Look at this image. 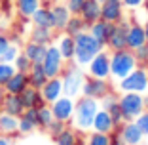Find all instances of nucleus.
I'll use <instances>...</instances> for the list:
<instances>
[{
	"label": "nucleus",
	"mask_w": 148,
	"mask_h": 145,
	"mask_svg": "<svg viewBox=\"0 0 148 145\" xmlns=\"http://www.w3.org/2000/svg\"><path fill=\"white\" fill-rule=\"evenodd\" d=\"M99 109H101L99 99H93V97H87V96H78L76 105H74L72 120L69 122V126H72L74 130H78L82 134H89L93 128V119H95Z\"/></svg>",
	"instance_id": "1"
},
{
	"label": "nucleus",
	"mask_w": 148,
	"mask_h": 145,
	"mask_svg": "<svg viewBox=\"0 0 148 145\" xmlns=\"http://www.w3.org/2000/svg\"><path fill=\"white\" fill-rule=\"evenodd\" d=\"M101 50H105V46L101 44L89 31H84L78 36H74V61L80 67H87L89 61Z\"/></svg>",
	"instance_id": "2"
},
{
	"label": "nucleus",
	"mask_w": 148,
	"mask_h": 145,
	"mask_svg": "<svg viewBox=\"0 0 148 145\" xmlns=\"http://www.w3.org/2000/svg\"><path fill=\"white\" fill-rule=\"evenodd\" d=\"M139 65L133 56V50L123 48V50H116L110 52V78L112 80H122L123 76H127L131 71Z\"/></svg>",
	"instance_id": "3"
},
{
	"label": "nucleus",
	"mask_w": 148,
	"mask_h": 145,
	"mask_svg": "<svg viewBox=\"0 0 148 145\" xmlns=\"http://www.w3.org/2000/svg\"><path fill=\"white\" fill-rule=\"evenodd\" d=\"M61 80H63V94L69 97H76L82 96V86L84 80H86V75L82 73V67L74 61H66L65 71L61 73Z\"/></svg>",
	"instance_id": "4"
},
{
	"label": "nucleus",
	"mask_w": 148,
	"mask_h": 145,
	"mask_svg": "<svg viewBox=\"0 0 148 145\" xmlns=\"http://www.w3.org/2000/svg\"><path fill=\"white\" fill-rule=\"evenodd\" d=\"M118 92H139L144 94L148 90V71L146 67L137 65L127 76H123L122 80L116 82Z\"/></svg>",
	"instance_id": "5"
},
{
	"label": "nucleus",
	"mask_w": 148,
	"mask_h": 145,
	"mask_svg": "<svg viewBox=\"0 0 148 145\" xmlns=\"http://www.w3.org/2000/svg\"><path fill=\"white\" fill-rule=\"evenodd\" d=\"M118 101L125 120H135L144 111V97L139 92H122L118 96Z\"/></svg>",
	"instance_id": "6"
},
{
	"label": "nucleus",
	"mask_w": 148,
	"mask_h": 145,
	"mask_svg": "<svg viewBox=\"0 0 148 145\" xmlns=\"http://www.w3.org/2000/svg\"><path fill=\"white\" fill-rule=\"evenodd\" d=\"M65 65H66L65 57L61 56L59 48L51 42L48 46V50H46V56H44V61H42V67L46 71V75H48V78L61 76V73L65 71Z\"/></svg>",
	"instance_id": "7"
},
{
	"label": "nucleus",
	"mask_w": 148,
	"mask_h": 145,
	"mask_svg": "<svg viewBox=\"0 0 148 145\" xmlns=\"http://www.w3.org/2000/svg\"><path fill=\"white\" fill-rule=\"evenodd\" d=\"M108 92H112L110 78H95V76H86L82 86V96L93 97V99H103Z\"/></svg>",
	"instance_id": "8"
},
{
	"label": "nucleus",
	"mask_w": 148,
	"mask_h": 145,
	"mask_svg": "<svg viewBox=\"0 0 148 145\" xmlns=\"http://www.w3.org/2000/svg\"><path fill=\"white\" fill-rule=\"evenodd\" d=\"M87 73L89 76H95V78H110V52L106 48L101 50L89 61Z\"/></svg>",
	"instance_id": "9"
},
{
	"label": "nucleus",
	"mask_w": 148,
	"mask_h": 145,
	"mask_svg": "<svg viewBox=\"0 0 148 145\" xmlns=\"http://www.w3.org/2000/svg\"><path fill=\"white\" fill-rule=\"evenodd\" d=\"M74 105H76V99L63 94L59 99H55L51 105H49L51 107V113H53V119L63 120V122L69 124L70 120H72V114H74Z\"/></svg>",
	"instance_id": "10"
},
{
	"label": "nucleus",
	"mask_w": 148,
	"mask_h": 145,
	"mask_svg": "<svg viewBox=\"0 0 148 145\" xmlns=\"http://www.w3.org/2000/svg\"><path fill=\"white\" fill-rule=\"evenodd\" d=\"M127 27H129L127 19H122L120 23H114V29L110 33L108 42H106V50L108 52H116V50L127 48Z\"/></svg>",
	"instance_id": "11"
},
{
	"label": "nucleus",
	"mask_w": 148,
	"mask_h": 145,
	"mask_svg": "<svg viewBox=\"0 0 148 145\" xmlns=\"http://www.w3.org/2000/svg\"><path fill=\"white\" fill-rule=\"evenodd\" d=\"M101 19L110 23H120L125 19V6L122 0H106L101 4Z\"/></svg>",
	"instance_id": "12"
},
{
	"label": "nucleus",
	"mask_w": 148,
	"mask_h": 145,
	"mask_svg": "<svg viewBox=\"0 0 148 145\" xmlns=\"http://www.w3.org/2000/svg\"><path fill=\"white\" fill-rule=\"evenodd\" d=\"M118 132H120V136H122L125 145H135V143H140L144 139V134L140 132L139 124L135 120H125L123 124H120L118 126Z\"/></svg>",
	"instance_id": "13"
},
{
	"label": "nucleus",
	"mask_w": 148,
	"mask_h": 145,
	"mask_svg": "<svg viewBox=\"0 0 148 145\" xmlns=\"http://www.w3.org/2000/svg\"><path fill=\"white\" fill-rule=\"evenodd\" d=\"M40 92H42L44 103H49V105H51L55 99H59V97L63 96V80H61V76L48 78V80H46V84L40 88Z\"/></svg>",
	"instance_id": "14"
},
{
	"label": "nucleus",
	"mask_w": 148,
	"mask_h": 145,
	"mask_svg": "<svg viewBox=\"0 0 148 145\" xmlns=\"http://www.w3.org/2000/svg\"><path fill=\"white\" fill-rule=\"evenodd\" d=\"M146 42V35H144V25L139 23L137 19H131L129 27H127V48L135 50L140 44Z\"/></svg>",
	"instance_id": "15"
},
{
	"label": "nucleus",
	"mask_w": 148,
	"mask_h": 145,
	"mask_svg": "<svg viewBox=\"0 0 148 145\" xmlns=\"http://www.w3.org/2000/svg\"><path fill=\"white\" fill-rule=\"evenodd\" d=\"M49 8H51V15H53V29L63 33L66 23H69V19H70V15H72L70 10L66 8L65 2H55V4H51Z\"/></svg>",
	"instance_id": "16"
},
{
	"label": "nucleus",
	"mask_w": 148,
	"mask_h": 145,
	"mask_svg": "<svg viewBox=\"0 0 148 145\" xmlns=\"http://www.w3.org/2000/svg\"><path fill=\"white\" fill-rule=\"evenodd\" d=\"M93 132H103V134H112L114 130H116V124H114L112 117H110V113L106 109H103L101 107L99 111H97L95 119H93Z\"/></svg>",
	"instance_id": "17"
},
{
	"label": "nucleus",
	"mask_w": 148,
	"mask_h": 145,
	"mask_svg": "<svg viewBox=\"0 0 148 145\" xmlns=\"http://www.w3.org/2000/svg\"><path fill=\"white\" fill-rule=\"evenodd\" d=\"M112 29H114V23L105 21V19H99V21L91 23V25L87 27V31L91 33V35L95 36V38L99 40V42L105 46V48H106V42H108V38H110V33H112Z\"/></svg>",
	"instance_id": "18"
},
{
	"label": "nucleus",
	"mask_w": 148,
	"mask_h": 145,
	"mask_svg": "<svg viewBox=\"0 0 148 145\" xmlns=\"http://www.w3.org/2000/svg\"><path fill=\"white\" fill-rule=\"evenodd\" d=\"M78 15L84 19V23H86L87 27L91 25V23L99 21L101 19V2L99 0H86Z\"/></svg>",
	"instance_id": "19"
},
{
	"label": "nucleus",
	"mask_w": 148,
	"mask_h": 145,
	"mask_svg": "<svg viewBox=\"0 0 148 145\" xmlns=\"http://www.w3.org/2000/svg\"><path fill=\"white\" fill-rule=\"evenodd\" d=\"M0 111H4L8 114H13V117H21L25 113V105H23V101H21V96L19 94H6Z\"/></svg>",
	"instance_id": "20"
},
{
	"label": "nucleus",
	"mask_w": 148,
	"mask_h": 145,
	"mask_svg": "<svg viewBox=\"0 0 148 145\" xmlns=\"http://www.w3.org/2000/svg\"><path fill=\"white\" fill-rule=\"evenodd\" d=\"M31 21H32L34 27H48V29H53V15H51L49 4H44L42 2V6L31 15ZM53 31H55V29H53Z\"/></svg>",
	"instance_id": "21"
},
{
	"label": "nucleus",
	"mask_w": 148,
	"mask_h": 145,
	"mask_svg": "<svg viewBox=\"0 0 148 145\" xmlns=\"http://www.w3.org/2000/svg\"><path fill=\"white\" fill-rule=\"evenodd\" d=\"M25 88H29V73H19V71H15L12 78L4 84L6 94H21Z\"/></svg>",
	"instance_id": "22"
},
{
	"label": "nucleus",
	"mask_w": 148,
	"mask_h": 145,
	"mask_svg": "<svg viewBox=\"0 0 148 145\" xmlns=\"http://www.w3.org/2000/svg\"><path fill=\"white\" fill-rule=\"evenodd\" d=\"M55 46L59 48L61 56L65 57V61H72L74 59V36L61 33L59 36H55Z\"/></svg>",
	"instance_id": "23"
},
{
	"label": "nucleus",
	"mask_w": 148,
	"mask_h": 145,
	"mask_svg": "<svg viewBox=\"0 0 148 145\" xmlns=\"http://www.w3.org/2000/svg\"><path fill=\"white\" fill-rule=\"evenodd\" d=\"M0 134L2 136H15L19 134V117L0 111Z\"/></svg>",
	"instance_id": "24"
},
{
	"label": "nucleus",
	"mask_w": 148,
	"mask_h": 145,
	"mask_svg": "<svg viewBox=\"0 0 148 145\" xmlns=\"http://www.w3.org/2000/svg\"><path fill=\"white\" fill-rule=\"evenodd\" d=\"M46 50H48V46H46V44H38V42L29 40V42L25 44V48H23V53H25L32 63H42L44 61V56H46Z\"/></svg>",
	"instance_id": "25"
},
{
	"label": "nucleus",
	"mask_w": 148,
	"mask_h": 145,
	"mask_svg": "<svg viewBox=\"0 0 148 145\" xmlns=\"http://www.w3.org/2000/svg\"><path fill=\"white\" fill-rule=\"evenodd\" d=\"M21 101L23 105H25V109H31V107H40L44 103L42 99V92H40L38 88H32V86H29V88H25L21 94Z\"/></svg>",
	"instance_id": "26"
},
{
	"label": "nucleus",
	"mask_w": 148,
	"mask_h": 145,
	"mask_svg": "<svg viewBox=\"0 0 148 145\" xmlns=\"http://www.w3.org/2000/svg\"><path fill=\"white\" fill-rule=\"evenodd\" d=\"M21 19H31V15L42 6V0H13Z\"/></svg>",
	"instance_id": "27"
},
{
	"label": "nucleus",
	"mask_w": 148,
	"mask_h": 145,
	"mask_svg": "<svg viewBox=\"0 0 148 145\" xmlns=\"http://www.w3.org/2000/svg\"><path fill=\"white\" fill-rule=\"evenodd\" d=\"M46 80H48V75H46L42 63H32L31 71H29V86L40 90L46 84Z\"/></svg>",
	"instance_id": "28"
},
{
	"label": "nucleus",
	"mask_w": 148,
	"mask_h": 145,
	"mask_svg": "<svg viewBox=\"0 0 148 145\" xmlns=\"http://www.w3.org/2000/svg\"><path fill=\"white\" fill-rule=\"evenodd\" d=\"M29 40H32V42H38V44L49 46L53 40H55V35H53V29H48V27H34V29L31 31Z\"/></svg>",
	"instance_id": "29"
},
{
	"label": "nucleus",
	"mask_w": 148,
	"mask_h": 145,
	"mask_svg": "<svg viewBox=\"0 0 148 145\" xmlns=\"http://www.w3.org/2000/svg\"><path fill=\"white\" fill-rule=\"evenodd\" d=\"M78 139H80L78 137V130H74L72 126H66L61 134H57V136L53 137L55 145H76Z\"/></svg>",
	"instance_id": "30"
},
{
	"label": "nucleus",
	"mask_w": 148,
	"mask_h": 145,
	"mask_svg": "<svg viewBox=\"0 0 148 145\" xmlns=\"http://www.w3.org/2000/svg\"><path fill=\"white\" fill-rule=\"evenodd\" d=\"M84 31H87V25L84 23V19L80 17V15H70V19H69V23H66L63 33H66V35H70V36H78L80 33H84Z\"/></svg>",
	"instance_id": "31"
},
{
	"label": "nucleus",
	"mask_w": 148,
	"mask_h": 145,
	"mask_svg": "<svg viewBox=\"0 0 148 145\" xmlns=\"http://www.w3.org/2000/svg\"><path fill=\"white\" fill-rule=\"evenodd\" d=\"M53 122V113H51V107L49 103H42L38 107V128H46Z\"/></svg>",
	"instance_id": "32"
},
{
	"label": "nucleus",
	"mask_w": 148,
	"mask_h": 145,
	"mask_svg": "<svg viewBox=\"0 0 148 145\" xmlns=\"http://www.w3.org/2000/svg\"><path fill=\"white\" fill-rule=\"evenodd\" d=\"M86 145H110V134H103V132H89L86 139Z\"/></svg>",
	"instance_id": "33"
},
{
	"label": "nucleus",
	"mask_w": 148,
	"mask_h": 145,
	"mask_svg": "<svg viewBox=\"0 0 148 145\" xmlns=\"http://www.w3.org/2000/svg\"><path fill=\"white\" fill-rule=\"evenodd\" d=\"M13 73H15L13 63H8V61H4V59H0V84H2V86L12 78Z\"/></svg>",
	"instance_id": "34"
},
{
	"label": "nucleus",
	"mask_w": 148,
	"mask_h": 145,
	"mask_svg": "<svg viewBox=\"0 0 148 145\" xmlns=\"http://www.w3.org/2000/svg\"><path fill=\"white\" fill-rule=\"evenodd\" d=\"M13 67H15V71H19V73H29V71H31V67H32V61L21 52L17 56V59L13 61Z\"/></svg>",
	"instance_id": "35"
},
{
	"label": "nucleus",
	"mask_w": 148,
	"mask_h": 145,
	"mask_svg": "<svg viewBox=\"0 0 148 145\" xmlns=\"http://www.w3.org/2000/svg\"><path fill=\"white\" fill-rule=\"evenodd\" d=\"M133 56H135V59H137L139 65L146 67V63H148V42H144V44L139 46V48L133 50Z\"/></svg>",
	"instance_id": "36"
},
{
	"label": "nucleus",
	"mask_w": 148,
	"mask_h": 145,
	"mask_svg": "<svg viewBox=\"0 0 148 145\" xmlns=\"http://www.w3.org/2000/svg\"><path fill=\"white\" fill-rule=\"evenodd\" d=\"M21 52H23V48H19L17 42H12V44L8 46V50L4 52V57H2V59H4V61H8V63H13Z\"/></svg>",
	"instance_id": "37"
},
{
	"label": "nucleus",
	"mask_w": 148,
	"mask_h": 145,
	"mask_svg": "<svg viewBox=\"0 0 148 145\" xmlns=\"http://www.w3.org/2000/svg\"><path fill=\"white\" fill-rule=\"evenodd\" d=\"M36 124L34 122H31V120L27 119V117H19V134H23V136H27V134H32L36 130Z\"/></svg>",
	"instance_id": "38"
},
{
	"label": "nucleus",
	"mask_w": 148,
	"mask_h": 145,
	"mask_svg": "<svg viewBox=\"0 0 148 145\" xmlns=\"http://www.w3.org/2000/svg\"><path fill=\"white\" fill-rule=\"evenodd\" d=\"M66 126H69V124H66V122H63V120H57V119H53V122L49 124L48 128H46V132H48V134H49V136H51V137H55L57 134H61V132H63V130H65Z\"/></svg>",
	"instance_id": "39"
},
{
	"label": "nucleus",
	"mask_w": 148,
	"mask_h": 145,
	"mask_svg": "<svg viewBox=\"0 0 148 145\" xmlns=\"http://www.w3.org/2000/svg\"><path fill=\"white\" fill-rule=\"evenodd\" d=\"M135 122L139 124V128H140V132L144 134V137H148V109H144L143 113L137 117Z\"/></svg>",
	"instance_id": "40"
},
{
	"label": "nucleus",
	"mask_w": 148,
	"mask_h": 145,
	"mask_svg": "<svg viewBox=\"0 0 148 145\" xmlns=\"http://www.w3.org/2000/svg\"><path fill=\"white\" fill-rule=\"evenodd\" d=\"M84 2H86V0H66L65 4H66V8L70 10L72 15H78L80 10H82V6H84Z\"/></svg>",
	"instance_id": "41"
},
{
	"label": "nucleus",
	"mask_w": 148,
	"mask_h": 145,
	"mask_svg": "<svg viewBox=\"0 0 148 145\" xmlns=\"http://www.w3.org/2000/svg\"><path fill=\"white\" fill-rule=\"evenodd\" d=\"M10 44H12V36L0 31V59L4 57V52L8 50V46H10Z\"/></svg>",
	"instance_id": "42"
},
{
	"label": "nucleus",
	"mask_w": 148,
	"mask_h": 145,
	"mask_svg": "<svg viewBox=\"0 0 148 145\" xmlns=\"http://www.w3.org/2000/svg\"><path fill=\"white\" fill-rule=\"evenodd\" d=\"M123 6H125V10H139L144 6V2L146 0H122Z\"/></svg>",
	"instance_id": "43"
},
{
	"label": "nucleus",
	"mask_w": 148,
	"mask_h": 145,
	"mask_svg": "<svg viewBox=\"0 0 148 145\" xmlns=\"http://www.w3.org/2000/svg\"><path fill=\"white\" fill-rule=\"evenodd\" d=\"M110 145H125L123 139H122V136H120V132H118V128L110 134Z\"/></svg>",
	"instance_id": "44"
},
{
	"label": "nucleus",
	"mask_w": 148,
	"mask_h": 145,
	"mask_svg": "<svg viewBox=\"0 0 148 145\" xmlns=\"http://www.w3.org/2000/svg\"><path fill=\"white\" fill-rule=\"evenodd\" d=\"M0 145H12V141H10L8 136H2V134H0Z\"/></svg>",
	"instance_id": "45"
},
{
	"label": "nucleus",
	"mask_w": 148,
	"mask_h": 145,
	"mask_svg": "<svg viewBox=\"0 0 148 145\" xmlns=\"http://www.w3.org/2000/svg\"><path fill=\"white\" fill-rule=\"evenodd\" d=\"M4 97H6V90H4V86L0 84V107H2V101H4Z\"/></svg>",
	"instance_id": "46"
},
{
	"label": "nucleus",
	"mask_w": 148,
	"mask_h": 145,
	"mask_svg": "<svg viewBox=\"0 0 148 145\" xmlns=\"http://www.w3.org/2000/svg\"><path fill=\"white\" fill-rule=\"evenodd\" d=\"M143 25H144V35H146V42H148V19L143 23Z\"/></svg>",
	"instance_id": "47"
},
{
	"label": "nucleus",
	"mask_w": 148,
	"mask_h": 145,
	"mask_svg": "<svg viewBox=\"0 0 148 145\" xmlns=\"http://www.w3.org/2000/svg\"><path fill=\"white\" fill-rule=\"evenodd\" d=\"M143 97H144V109H148V94H143Z\"/></svg>",
	"instance_id": "48"
},
{
	"label": "nucleus",
	"mask_w": 148,
	"mask_h": 145,
	"mask_svg": "<svg viewBox=\"0 0 148 145\" xmlns=\"http://www.w3.org/2000/svg\"><path fill=\"white\" fill-rule=\"evenodd\" d=\"M144 10H146V12H148V2H144Z\"/></svg>",
	"instance_id": "49"
},
{
	"label": "nucleus",
	"mask_w": 148,
	"mask_h": 145,
	"mask_svg": "<svg viewBox=\"0 0 148 145\" xmlns=\"http://www.w3.org/2000/svg\"><path fill=\"white\" fill-rule=\"evenodd\" d=\"M0 17H2V2H0Z\"/></svg>",
	"instance_id": "50"
},
{
	"label": "nucleus",
	"mask_w": 148,
	"mask_h": 145,
	"mask_svg": "<svg viewBox=\"0 0 148 145\" xmlns=\"http://www.w3.org/2000/svg\"><path fill=\"white\" fill-rule=\"evenodd\" d=\"M55 2H66V0H55Z\"/></svg>",
	"instance_id": "51"
},
{
	"label": "nucleus",
	"mask_w": 148,
	"mask_h": 145,
	"mask_svg": "<svg viewBox=\"0 0 148 145\" xmlns=\"http://www.w3.org/2000/svg\"><path fill=\"white\" fill-rule=\"evenodd\" d=\"M135 145H144V143H143V141H140V143H135Z\"/></svg>",
	"instance_id": "52"
},
{
	"label": "nucleus",
	"mask_w": 148,
	"mask_h": 145,
	"mask_svg": "<svg viewBox=\"0 0 148 145\" xmlns=\"http://www.w3.org/2000/svg\"><path fill=\"white\" fill-rule=\"evenodd\" d=\"M99 2H101V4H103V2H106V0H99Z\"/></svg>",
	"instance_id": "53"
},
{
	"label": "nucleus",
	"mask_w": 148,
	"mask_h": 145,
	"mask_svg": "<svg viewBox=\"0 0 148 145\" xmlns=\"http://www.w3.org/2000/svg\"><path fill=\"white\" fill-rule=\"evenodd\" d=\"M146 71H148V63H146Z\"/></svg>",
	"instance_id": "54"
}]
</instances>
